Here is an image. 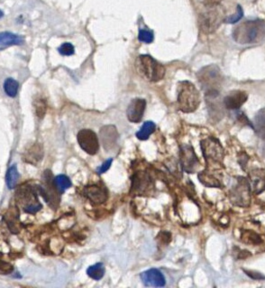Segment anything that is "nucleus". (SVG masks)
<instances>
[{"label": "nucleus", "mask_w": 265, "mask_h": 288, "mask_svg": "<svg viewBox=\"0 0 265 288\" xmlns=\"http://www.w3.org/2000/svg\"><path fill=\"white\" fill-rule=\"evenodd\" d=\"M233 38L240 45L259 44L265 39V23L261 20H249L237 25Z\"/></svg>", "instance_id": "f257e3e1"}, {"label": "nucleus", "mask_w": 265, "mask_h": 288, "mask_svg": "<svg viewBox=\"0 0 265 288\" xmlns=\"http://www.w3.org/2000/svg\"><path fill=\"white\" fill-rule=\"evenodd\" d=\"M200 96L195 86L188 80L180 81L178 85L177 104L180 111L190 113L199 108Z\"/></svg>", "instance_id": "f03ea898"}, {"label": "nucleus", "mask_w": 265, "mask_h": 288, "mask_svg": "<svg viewBox=\"0 0 265 288\" xmlns=\"http://www.w3.org/2000/svg\"><path fill=\"white\" fill-rule=\"evenodd\" d=\"M135 68L137 72L144 79L157 82L163 79L165 75V68L150 55H140L135 61Z\"/></svg>", "instance_id": "7ed1b4c3"}, {"label": "nucleus", "mask_w": 265, "mask_h": 288, "mask_svg": "<svg viewBox=\"0 0 265 288\" xmlns=\"http://www.w3.org/2000/svg\"><path fill=\"white\" fill-rule=\"evenodd\" d=\"M198 79L206 93L218 91L222 83V74L216 65H209L202 68L198 73Z\"/></svg>", "instance_id": "20e7f679"}, {"label": "nucleus", "mask_w": 265, "mask_h": 288, "mask_svg": "<svg viewBox=\"0 0 265 288\" xmlns=\"http://www.w3.org/2000/svg\"><path fill=\"white\" fill-rule=\"evenodd\" d=\"M231 201L238 206H248L251 201V186L249 182L244 177H238L235 186L231 190Z\"/></svg>", "instance_id": "39448f33"}, {"label": "nucleus", "mask_w": 265, "mask_h": 288, "mask_svg": "<svg viewBox=\"0 0 265 288\" xmlns=\"http://www.w3.org/2000/svg\"><path fill=\"white\" fill-rule=\"evenodd\" d=\"M201 149L206 161L213 163H221L224 158V149L220 142L214 138H209L201 141Z\"/></svg>", "instance_id": "423d86ee"}, {"label": "nucleus", "mask_w": 265, "mask_h": 288, "mask_svg": "<svg viewBox=\"0 0 265 288\" xmlns=\"http://www.w3.org/2000/svg\"><path fill=\"white\" fill-rule=\"evenodd\" d=\"M77 139L80 147L87 154L93 155L99 152L100 143L94 131L90 129H81L77 135Z\"/></svg>", "instance_id": "0eeeda50"}, {"label": "nucleus", "mask_w": 265, "mask_h": 288, "mask_svg": "<svg viewBox=\"0 0 265 288\" xmlns=\"http://www.w3.org/2000/svg\"><path fill=\"white\" fill-rule=\"evenodd\" d=\"M223 21V15L219 10H210L200 16V30L205 34H211L220 26Z\"/></svg>", "instance_id": "6e6552de"}, {"label": "nucleus", "mask_w": 265, "mask_h": 288, "mask_svg": "<svg viewBox=\"0 0 265 288\" xmlns=\"http://www.w3.org/2000/svg\"><path fill=\"white\" fill-rule=\"evenodd\" d=\"M180 163L182 169L189 173L193 174L200 166V161L196 155L195 151L191 145L184 144L180 147Z\"/></svg>", "instance_id": "1a4fd4ad"}, {"label": "nucleus", "mask_w": 265, "mask_h": 288, "mask_svg": "<svg viewBox=\"0 0 265 288\" xmlns=\"http://www.w3.org/2000/svg\"><path fill=\"white\" fill-rule=\"evenodd\" d=\"M141 279L145 287L148 288H163L165 286V278L156 268H152L141 274Z\"/></svg>", "instance_id": "9d476101"}, {"label": "nucleus", "mask_w": 265, "mask_h": 288, "mask_svg": "<svg viewBox=\"0 0 265 288\" xmlns=\"http://www.w3.org/2000/svg\"><path fill=\"white\" fill-rule=\"evenodd\" d=\"M145 108H146L145 99H133L126 110V116L128 120L133 123L140 122L145 114Z\"/></svg>", "instance_id": "9b49d317"}, {"label": "nucleus", "mask_w": 265, "mask_h": 288, "mask_svg": "<svg viewBox=\"0 0 265 288\" xmlns=\"http://www.w3.org/2000/svg\"><path fill=\"white\" fill-rule=\"evenodd\" d=\"M247 98L248 96L245 91L234 90L225 96L223 100V104L225 106V109L236 110L240 109L241 107L245 104Z\"/></svg>", "instance_id": "f8f14e48"}, {"label": "nucleus", "mask_w": 265, "mask_h": 288, "mask_svg": "<svg viewBox=\"0 0 265 288\" xmlns=\"http://www.w3.org/2000/svg\"><path fill=\"white\" fill-rule=\"evenodd\" d=\"M100 137L104 147L106 150H109L116 144L118 134L114 126H105L100 129Z\"/></svg>", "instance_id": "ddd939ff"}, {"label": "nucleus", "mask_w": 265, "mask_h": 288, "mask_svg": "<svg viewBox=\"0 0 265 288\" xmlns=\"http://www.w3.org/2000/svg\"><path fill=\"white\" fill-rule=\"evenodd\" d=\"M251 190L256 194H260L265 191V170L255 169L250 174Z\"/></svg>", "instance_id": "4468645a"}, {"label": "nucleus", "mask_w": 265, "mask_h": 288, "mask_svg": "<svg viewBox=\"0 0 265 288\" xmlns=\"http://www.w3.org/2000/svg\"><path fill=\"white\" fill-rule=\"evenodd\" d=\"M84 194L86 197H88L92 203L96 204H103L107 198L105 191L97 185H90L86 187Z\"/></svg>", "instance_id": "2eb2a0df"}, {"label": "nucleus", "mask_w": 265, "mask_h": 288, "mask_svg": "<svg viewBox=\"0 0 265 288\" xmlns=\"http://www.w3.org/2000/svg\"><path fill=\"white\" fill-rule=\"evenodd\" d=\"M44 156V150L40 144H34L24 154V159L25 162L30 163V164H37L39 161L42 160Z\"/></svg>", "instance_id": "dca6fc26"}, {"label": "nucleus", "mask_w": 265, "mask_h": 288, "mask_svg": "<svg viewBox=\"0 0 265 288\" xmlns=\"http://www.w3.org/2000/svg\"><path fill=\"white\" fill-rule=\"evenodd\" d=\"M22 43L23 39L19 35L10 32L0 33V50L5 49L11 45H20Z\"/></svg>", "instance_id": "f3484780"}, {"label": "nucleus", "mask_w": 265, "mask_h": 288, "mask_svg": "<svg viewBox=\"0 0 265 288\" xmlns=\"http://www.w3.org/2000/svg\"><path fill=\"white\" fill-rule=\"evenodd\" d=\"M253 129L261 139L265 140V108L259 110L255 115Z\"/></svg>", "instance_id": "a211bd4d"}, {"label": "nucleus", "mask_w": 265, "mask_h": 288, "mask_svg": "<svg viewBox=\"0 0 265 288\" xmlns=\"http://www.w3.org/2000/svg\"><path fill=\"white\" fill-rule=\"evenodd\" d=\"M155 124L153 121H146L142 126L140 130L136 133L137 139L140 140H147L151 135L155 132Z\"/></svg>", "instance_id": "6ab92c4d"}, {"label": "nucleus", "mask_w": 265, "mask_h": 288, "mask_svg": "<svg viewBox=\"0 0 265 288\" xmlns=\"http://www.w3.org/2000/svg\"><path fill=\"white\" fill-rule=\"evenodd\" d=\"M53 184L55 186L56 190L60 194H63L66 190H68L71 186V182H70L69 177H67L66 175H63V174H60L54 178Z\"/></svg>", "instance_id": "aec40b11"}, {"label": "nucleus", "mask_w": 265, "mask_h": 288, "mask_svg": "<svg viewBox=\"0 0 265 288\" xmlns=\"http://www.w3.org/2000/svg\"><path fill=\"white\" fill-rule=\"evenodd\" d=\"M87 274L94 280H100L105 275V267L102 263L95 264L88 268Z\"/></svg>", "instance_id": "412c9836"}, {"label": "nucleus", "mask_w": 265, "mask_h": 288, "mask_svg": "<svg viewBox=\"0 0 265 288\" xmlns=\"http://www.w3.org/2000/svg\"><path fill=\"white\" fill-rule=\"evenodd\" d=\"M19 173L17 171V168L15 165H12L10 168L8 169L7 173H6V175H5V180H6V184H7V187L9 189H14L16 184H17V182H18V179H19Z\"/></svg>", "instance_id": "4be33fe9"}, {"label": "nucleus", "mask_w": 265, "mask_h": 288, "mask_svg": "<svg viewBox=\"0 0 265 288\" xmlns=\"http://www.w3.org/2000/svg\"><path fill=\"white\" fill-rule=\"evenodd\" d=\"M199 179H200V182L206 186H210V187H219L220 186V183L218 182V180L210 173H206V172L200 173L199 174Z\"/></svg>", "instance_id": "5701e85b"}, {"label": "nucleus", "mask_w": 265, "mask_h": 288, "mask_svg": "<svg viewBox=\"0 0 265 288\" xmlns=\"http://www.w3.org/2000/svg\"><path fill=\"white\" fill-rule=\"evenodd\" d=\"M18 87L19 84L15 79L12 78H8L5 80L4 83V89L6 94L8 95L11 98H14L17 94L18 91Z\"/></svg>", "instance_id": "b1692460"}, {"label": "nucleus", "mask_w": 265, "mask_h": 288, "mask_svg": "<svg viewBox=\"0 0 265 288\" xmlns=\"http://www.w3.org/2000/svg\"><path fill=\"white\" fill-rule=\"evenodd\" d=\"M150 184V181L147 178L145 174H140L139 177L134 179L132 188H134L135 191H140L141 193L144 192L146 187Z\"/></svg>", "instance_id": "393cba45"}, {"label": "nucleus", "mask_w": 265, "mask_h": 288, "mask_svg": "<svg viewBox=\"0 0 265 288\" xmlns=\"http://www.w3.org/2000/svg\"><path fill=\"white\" fill-rule=\"evenodd\" d=\"M155 39L154 33L150 30L141 29L138 34V40L145 43V44H151Z\"/></svg>", "instance_id": "a878e982"}, {"label": "nucleus", "mask_w": 265, "mask_h": 288, "mask_svg": "<svg viewBox=\"0 0 265 288\" xmlns=\"http://www.w3.org/2000/svg\"><path fill=\"white\" fill-rule=\"evenodd\" d=\"M35 112L38 118L43 119L45 117V113H46V102L45 99H37L35 102Z\"/></svg>", "instance_id": "bb28decb"}, {"label": "nucleus", "mask_w": 265, "mask_h": 288, "mask_svg": "<svg viewBox=\"0 0 265 288\" xmlns=\"http://www.w3.org/2000/svg\"><path fill=\"white\" fill-rule=\"evenodd\" d=\"M243 15H244L243 8L241 7V5H237L235 15L225 17V19H224V22L226 23V24H235V23H237L243 17Z\"/></svg>", "instance_id": "cd10ccee"}, {"label": "nucleus", "mask_w": 265, "mask_h": 288, "mask_svg": "<svg viewBox=\"0 0 265 288\" xmlns=\"http://www.w3.org/2000/svg\"><path fill=\"white\" fill-rule=\"evenodd\" d=\"M58 51L60 55H64V56H70V55H74V46L70 44V43H65L60 45V47L58 48Z\"/></svg>", "instance_id": "c85d7f7f"}, {"label": "nucleus", "mask_w": 265, "mask_h": 288, "mask_svg": "<svg viewBox=\"0 0 265 288\" xmlns=\"http://www.w3.org/2000/svg\"><path fill=\"white\" fill-rule=\"evenodd\" d=\"M249 240L247 241L248 243L251 244H259L261 242V238L257 235V234L254 233V232H246L245 235V239L244 240Z\"/></svg>", "instance_id": "c756f323"}, {"label": "nucleus", "mask_w": 265, "mask_h": 288, "mask_svg": "<svg viewBox=\"0 0 265 288\" xmlns=\"http://www.w3.org/2000/svg\"><path fill=\"white\" fill-rule=\"evenodd\" d=\"M14 270L13 266L7 262H5L3 260H0V272L3 273L9 274Z\"/></svg>", "instance_id": "7c9ffc66"}, {"label": "nucleus", "mask_w": 265, "mask_h": 288, "mask_svg": "<svg viewBox=\"0 0 265 288\" xmlns=\"http://www.w3.org/2000/svg\"><path fill=\"white\" fill-rule=\"evenodd\" d=\"M112 162H113V159H107V160L106 161L104 164H102L101 166H100L99 168L97 169V172H98V174H104V173H106V172L108 169L110 168Z\"/></svg>", "instance_id": "2f4dec72"}, {"label": "nucleus", "mask_w": 265, "mask_h": 288, "mask_svg": "<svg viewBox=\"0 0 265 288\" xmlns=\"http://www.w3.org/2000/svg\"><path fill=\"white\" fill-rule=\"evenodd\" d=\"M245 273L247 274L248 277L253 278V279H256V280H261V279H265V276H263L262 274L255 272V271H249V270H244Z\"/></svg>", "instance_id": "473e14b6"}, {"label": "nucleus", "mask_w": 265, "mask_h": 288, "mask_svg": "<svg viewBox=\"0 0 265 288\" xmlns=\"http://www.w3.org/2000/svg\"><path fill=\"white\" fill-rule=\"evenodd\" d=\"M202 4L209 7H215V5H218L222 0H200Z\"/></svg>", "instance_id": "72a5a7b5"}, {"label": "nucleus", "mask_w": 265, "mask_h": 288, "mask_svg": "<svg viewBox=\"0 0 265 288\" xmlns=\"http://www.w3.org/2000/svg\"><path fill=\"white\" fill-rule=\"evenodd\" d=\"M3 15H4V14H3V12H2L1 10H0V18H1V17H2Z\"/></svg>", "instance_id": "f704fd0d"}]
</instances>
